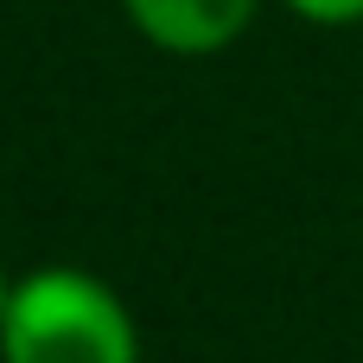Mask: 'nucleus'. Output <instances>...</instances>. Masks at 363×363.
<instances>
[{"mask_svg":"<svg viewBox=\"0 0 363 363\" xmlns=\"http://www.w3.org/2000/svg\"><path fill=\"white\" fill-rule=\"evenodd\" d=\"M0 363H140V332L108 281L83 268H32L13 281Z\"/></svg>","mask_w":363,"mask_h":363,"instance_id":"1","label":"nucleus"},{"mask_svg":"<svg viewBox=\"0 0 363 363\" xmlns=\"http://www.w3.org/2000/svg\"><path fill=\"white\" fill-rule=\"evenodd\" d=\"M121 13L160 51H172V57H211V51H223L255 19V0H121Z\"/></svg>","mask_w":363,"mask_h":363,"instance_id":"2","label":"nucleus"},{"mask_svg":"<svg viewBox=\"0 0 363 363\" xmlns=\"http://www.w3.org/2000/svg\"><path fill=\"white\" fill-rule=\"evenodd\" d=\"M287 6L313 26H357L363 19V0H287Z\"/></svg>","mask_w":363,"mask_h":363,"instance_id":"3","label":"nucleus"},{"mask_svg":"<svg viewBox=\"0 0 363 363\" xmlns=\"http://www.w3.org/2000/svg\"><path fill=\"white\" fill-rule=\"evenodd\" d=\"M6 300H13V281H6V268H0V319H6Z\"/></svg>","mask_w":363,"mask_h":363,"instance_id":"4","label":"nucleus"}]
</instances>
